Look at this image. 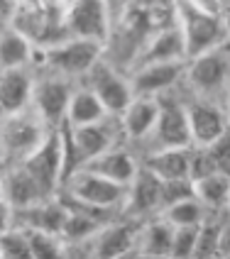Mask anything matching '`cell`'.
<instances>
[{
    "instance_id": "31",
    "label": "cell",
    "mask_w": 230,
    "mask_h": 259,
    "mask_svg": "<svg viewBox=\"0 0 230 259\" xmlns=\"http://www.w3.org/2000/svg\"><path fill=\"white\" fill-rule=\"evenodd\" d=\"M194 196V186H191V179H176V181H162V208L172 205V203L181 201ZM162 213V210H159Z\"/></svg>"
},
{
    "instance_id": "29",
    "label": "cell",
    "mask_w": 230,
    "mask_h": 259,
    "mask_svg": "<svg viewBox=\"0 0 230 259\" xmlns=\"http://www.w3.org/2000/svg\"><path fill=\"white\" fill-rule=\"evenodd\" d=\"M196 237H199V228H174L169 259H194Z\"/></svg>"
},
{
    "instance_id": "7",
    "label": "cell",
    "mask_w": 230,
    "mask_h": 259,
    "mask_svg": "<svg viewBox=\"0 0 230 259\" xmlns=\"http://www.w3.org/2000/svg\"><path fill=\"white\" fill-rule=\"evenodd\" d=\"M47 135L49 127L32 110V105L13 115H0V159L5 164L22 161L42 144Z\"/></svg>"
},
{
    "instance_id": "15",
    "label": "cell",
    "mask_w": 230,
    "mask_h": 259,
    "mask_svg": "<svg viewBox=\"0 0 230 259\" xmlns=\"http://www.w3.org/2000/svg\"><path fill=\"white\" fill-rule=\"evenodd\" d=\"M162 210V181L144 166L137 169L135 179L128 184L123 213L132 220H147Z\"/></svg>"
},
{
    "instance_id": "14",
    "label": "cell",
    "mask_w": 230,
    "mask_h": 259,
    "mask_svg": "<svg viewBox=\"0 0 230 259\" xmlns=\"http://www.w3.org/2000/svg\"><path fill=\"white\" fill-rule=\"evenodd\" d=\"M169 61H186V49H184V39L181 32L176 27V20L162 25L155 29L147 39L142 42L140 52L135 54L130 69L135 66H144V64H169Z\"/></svg>"
},
{
    "instance_id": "33",
    "label": "cell",
    "mask_w": 230,
    "mask_h": 259,
    "mask_svg": "<svg viewBox=\"0 0 230 259\" xmlns=\"http://www.w3.org/2000/svg\"><path fill=\"white\" fill-rule=\"evenodd\" d=\"M230 254V218L220 223V235H218V257Z\"/></svg>"
},
{
    "instance_id": "6",
    "label": "cell",
    "mask_w": 230,
    "mask_h": 259,
    "mask_svg": "<svg viewBox=\"0 0 230 259\" xmlns=\"http://www.w3.org/2000/svg\"><path fill=\"white\" fill-rule=\"evenodd\" d=\"M25 171L34 179L47 198H54L61 191L64 176H66V144H64V125L49 130L42 144L20 161Z\"/></svg>"
},
{
    "instance_id": "43",
    "label": "cell",
    "mask_w": 230,
    "mask_h": 259,
    "mask_svg": "<svg viewBox=\"0 0 230 259\" xmlns=\"http://www.w3.org/2000/svg\"><path fill=\"white\" fill-rule=\"evenodd\" d=\"M225 3H228V5H230V0H225Z\"/></svg>"
},
{
    "instance_id": "46",
    "label": "cell",
    "mask_w": 230,
    "mask_h": 259,
    "mask_svg": "<svg viewBox=\"0 0 230 259\" xmlns=\"http://www.w3.org/2000/svg\"><path fill=\"white\" fill-rule=\"evenodd\" d=\"M228 42H230V39H228Z\"/></svg>"
},
{
    "instance_id": "21",
    "label": "cell",
    "mask_w": 230,
    "mask_h": 259,
    "mask_svg": "<svg viewBox=\"0 0 230 259\" xmlns=\"http://www.w3.org/2000/svg\"><path fill=\"white\" fill-rule=\"evenodd\" d=\"M174 228L162 215L142 220V228L137 232V252L142 259H167L172 252Z\"/></svg>"
},
{
    "instance_id": "10",
    "label": "cell",
    "mask_w": 230,
    "mask_h": 259,
    "mask_svg": "<svg viewBox=\"0 0 230 259\" xmlns=\"http://www.w3.org/2000/svg\"><path fill=\"white\" fill-rule=\"evenodd\" d=\"M79 83H84V86L91 88V91L96 93V98L103 103L105 113H108V115H115V117L123 115V110H125L130 105V101L135 98L132 86H130V76L123 73L120 69H115L113 64L105 61V59H101Z\"/></svg>"
},
{
    "instance_id": "20",
    "label": "cell",
    "mask_w": 230,
    "mask_h": 259,
    "mask_svg": "<svg viewBox=\"0 0 230 259\" xmlns=\"http://www.w3.org/2000/svg\"><path fill=\"white\" fill-rule=\"evenodd\" d=\"M137 232L132 223H105L101 230L96 232L91 242V257L93 259H110L118 257L128 249H137Z\"/></svg>"
},
{
    "instance_id": "45",
    "label": "cell",
    "mask_w": 230,
    "mask_h": 259,
    "mask_svg": "<svg viewBox=\"0 0 230 259\" xmlns=\"http://www.w3.org/2000/svg\"><path fill=\"white\" fill-rule=\"evenodd\" d=\"M0 27H3V25H0Z\"/></svg>"
},
{
    "instance_id": "42",
    "label": "cell",
    "mask_w": 230,
    "mask_h": 259,
    "mask_svg": "<svg viewBox=\"0 0 230 259\" xmlns=\"http://www.w3.org/2000/svg\"><path fill=\"white\" fill-rule=\"evenodd\" d=\"M218 259H230V254H223V257H218Z\"/></svg>"
},
{
    "instance_id": "26",
    "label": "cell",
    "mask_w": 230,
    "mask_h": 259,
    "mask_svg": "<svg viewBox=\"0 0 230 259\" xmlns=\"http://www.w3.org/2000/svg\"><path fill=\"white\" fill-rule=\"evenodd\" d=\"M159 215L164 218L172 228H199L208 218V210L196 201V196H188V198H181V201L162 208Z\"/></svg>"
},
{
    "instance_id": "11",
    "label": "cell",
    "mask_w": 230,
    "mask_h": 259,
    "mask_svg": "<svg viewBox=\"0 0 230 259\" xmlns=\"http://www.w3.org/2000/svg\"><path fill=\"white\" fill-rule=\"evenodd\" d=\"M73 81L57 76V73H37L34 71V88H32V110L42 117V122L49 130H57L64 125L69 96L73 91Z\"/></svg>"
},
{
    "instance_id": "30",
    "label": "cell",
    "mask_w": 230,
    "mask_h": 259,
    "mask_svg": "<svg viewBox=\"0 0 230 259\" xmlns=\"http://www.w3.org/2000/svg\"><path fill=\"white\" fill-rule=\"evenodd\" d=\"M206 149H208V154H211V159H213V164H216L218 171L230 176V127L218 137L216 142L208 144Z\"/></svg>"
},
{
    "instance_id": "13",
    "label": "cell",
    "mask_w": 230,
    "mask_h": 259,
    "mask_svg": "<svg viewBox=\"0 0 230 259\" xmlns=\"http://www.w3.org/2000/svg\"><path fill=\"white\" fill-rule=\"evenodd\" d=\"M186 117H188V132H191V144L194 147H208L230 127L225 108L220 103L203 101V98L186 101Z\"/></svg>"
},
{
    "instance_id": "8",
    "label": "cell",
    "mask_w": 230,
    "mask_h": 259,
    "mask_svg": "<svg viewBox=\"0 0 230 259\" xmlns=\"http://www.w3.org/2000/svg\"><path fill=\"white\" fill-rule=\"evenodd\" d=\"M61 20L66 34L76 39H88L105 47L113 34L110 0H71L61 10Z\"/></svg>"
},
{
    "instance_id": "41",
    "label": "cell",
    "mask_w": 230,
    "mask_h": 259,
    "mask_svg": "<svg viewBox=\"0 0 230 259\" xmlns=\"http://www.w3.org/2000/svg\"><path fill=\"white\" fill-rule=\"evenodd\" d=\"M225 213H228V218H230V196H228V205H225Z\"/></svg>"
},
{
    "instance_id": "35",
    "label": "cell",
    "mask_w": 230,
    "mask_h": 259,
    "mask_svg": "<svg viewBox=\"0 0 230 259\" xmlns=\"http://www.w3.org/2000/svg\"><path fill=\"white\" fill-rule=\"evenodd\" d=\"M15 10H17V8H15L13 0H0V25H8V22H10Z\"/></svg>"
},
{
    "instance_id": "18",
    "label": "cell",
    "mask_w": 230,
    "mask_h": 259,
    "mask_svg": "<svg viewBox=\"0 0 230 259\" xmlns=\"http://www.w3.org/2000/svg\"><path fill=\"white\" fill-rule=\"evenodd\" d=\"M34 88V66L0 71V115H13L29 108Z\"/></svg>"
},
{
    "instance_id": "44",
    "label": "cell",
    "mask_w": 230,
    "mask_h": 259,
    "mask_svg": "<svg viewBox=\"0 0 230 259\" xmlns=\"http://www.w3.org/2000/svg\"><path fill=\"white\" fill-rule=\"evenodd\" d=\"M0 198H3V196H0Z\"/></svg>"
},
{
    "instance_id": "40",
    "label": "cell",
    "mask_w": 230,
    "mask_h": 259,
    "mask_svg": "<svg viewBox=\"0 0 230 259\" xmlns=\"http://www.w3.org/2000/svg\"><path fill=\"white\" fill-rule=\"evenodd\" d=\"M225 22H228V27H230V8H228V13H225Z\"/></svg>"
},
{
    "instance_id": "22",
    "label": "cell",
    "mask_w": 230,
    "mask_h": 259,
    "mask_svg": "<svg viewBox=\"0 0 230 259\" xmlns=\"http://www.w3.org/2000/svg\"><path fill=\"white\" fill-rule=\"evenodd\" d=\"M103 117H108L103 103L96 98V93L84 83H76L69 96V105H66V115H64V125L66 127H84V125H93L101 122Z\"/></svg>"
},
{
    "instance_id": "32",
    "label": "cell",
    "mask_w": 230,
    "mask_h": 259,
    "mask_svg": "<svg viewBox=\"0 0 230 259\" xmlns=\"http://www.w3.org/2000/svg\"><path fill=\"white\" fill-rule=\"evenodd\" d=\"M181 3L191 10H196L201 15H211V17H225V13H228L225 0H181Z\"/></svg>"
},
{
    "instance_id": "39",
    "label": "cell",
    "mask_w": 230,
    "mask_h": 259,
    "mask_svg": "<svg viewBox=\"0 0 230 259\" xmlns=\"http://www.w3.org/2000/svg\"><path fill=\"white\" fill-rule=\"evenodd\" d=\"M223 108H225V113H228V120H230V91H228V96H225V101H223Z\"/></svg>"
},
{
    "instance_id": "4",
    "label": "cell",
    "mask_w": 230,
    "mask_h": 259,
    "mask_svg": "<svg viewBox=\"0 0 230 259\" xmlns=\"http://www.w3.org/2000/svg\"><path fill=\"white\" fill-rule=\"evenodd\" d=\"M61 193L64 198H69L73 203L88 205L93 210H103V213H123L125 205V191L128 186L113 184L108 179H103L98 174H93L91 169H73L71 174H66L64 184H61Z\"/></svg>"
},
{
    "instance_id": "28",
    "label": "cell",
    "mask_w": 230,
    "mask_h": 259,
    "mask_svg": "<svg viewBox=\"0 0 230 259\" xmlns=\"http://www.w3.org/2000/svg\"><path fill=\"white\" fill-rule=\"evenodd\" d=\"M0 259H32L29 257L27 230L13 225L0 235Z\"/></svg>"
},
{
    "instance_id": "24",
    "label": "cell",
    "mask_w": 230,
    "mask_h": 259,
    "mask_svg": "<svg viewBox=\"0 0 230 259\" xmlns=\"http://www.w3.org/2000/svg\"><path fill=\"white\" fill-rule=\"evenodd\" d=\"M34 54L37 49L29 44L27 37H22L10 25L0 27V71L34 66Z\"/></svg>"
},
{
    "instance_id": "9",
    "label": "cell",
    "mask_w": 230,
    "mask_h": 259,
    "mask_svg": "<svg viewBox=\"0 0 230 259\" xmlns=\"http://www.w3.org/2000/svg\"><path fill=\"white\" fill-rule=\"evenodd\" d=\"M147 152L155 149H184L191 147V132H188L186 101H179L176 96L167 93L159 96V115L152 135L147 137Z\"/></svg>"
},
{
    "instance_id": "27",
    "label": "cell",
    "mask_w": 230,
    "mask_h": 259,
    "mask_svg": "<svg viewBox=\"0 0 230 259\" xmlns=\"http://www.w3.org/2000/svg\"><path fill=\"white\" fill-rule=\"evenodd\" d=\"M29 237V257L32 259H64L66 257V242L64 237L42 230H27Z\"/></svg>"
},
{
    "instance_id": "2",
    "label": "cell",
    "mask_w": 230,
    "mask_h": 259,
    "mask_svg": "<svg viewBox=\"0 0 230 259\" xmlns=\"http://www.w3.org/2000/svg\"><path fill=\"white\" fill-rule=\"evenodd\" d=\"M184 83L191 88L194 98L220 103L230 91V42L220 49L206 52L186 61ZM223 105V103H220Z\"/></svg>"
},
{
    "instance_id": "34",
    "label": "cell",
    "mask_w": 230,
    "mask_h": 259,
    "mask_svg": "<svg viewBox=\"0 0 230 259\" xmlns=\"http://www.w3.org/2000/svg\"><path fill=\"white\" fill-rule=\"evenodd\" d=\"M13 225H15V210L0 198V235L8 228H13Z\"/></svg>"
},
{
    "instance_id": "38",
    "label": "cell",
    "mask_w": 230,
    "mask_h": 259,
    "mask_svg": "<svg viewBox=\"0 0 230 259\" xmlns=\"http://www.w3.org/2000/svg\"><path fill=\"white\" fill-rule=\"evenodd\" d=\"M69 3H71V0H44V5H49V8H57V10H64Z\"/></svg>"
},
{
    "instance_id": "5",
    "label": "cell",
    "mask_w": 230,
    "mask_h": 259,
    "mask_svg": "<svg viewBox=\"0 0 230 259\" xmlns=\"http://www.w3.org/2000/svg\"><path fill=\"white\" fill-rule=\"evenodd\" d=\"M174 20H176V27L181 32V39H184L186 61L194 57H201L206 52L220 49L230 39V27L225 17L201 15L186 8L181 0H176V5H174Z\"/></svg>"
},
{
    "instance_id": "16",
    "label": "cell",
    "mask_w": 230,
    "mask_h": 259,
    "mask_svg": "<svg viewBox=\"0 0 230 259\" xmlns=\"http://www.w3.org/2000/svg\"><path fill=\"white\" fill-rule=\"evenodd\" d=\"M0 196L13 210H25L47 201V196L40 191L34 179L25 171L20 161L5 164V169H0Z\"/></svg>"
},
{
    "instance_id": "12",
    "label": "cell",
    "mask_w": 230,
    "mask_h": 259,
    "mask_svg": "<svg viewBox=\"0 0 230 259\" xmlns=\"http://www.w3.org/2000/svg\"><path fill=\"white\" fill-rule=\"evenodd\" d=\"M186 61H169V64H144L130 69V86L135 96H149L159 98L179 88L184 81Z\"/></svg>"
},
{
    "instance_id": "3",
    "label": "cell",
    "mask_w": 230,
    "mask_h": 259,
    "mask_svg": "<svg viewBox=\"0 0 230 259\" xmlns=\"http://www.w3.org/2000/svg\"><path fill=\"white\" fill-rule=\"evenodd\" d=\"M123 127L115 115L103 117L101 122L84 125V127H66L64 125V144H66V174L84 166L93 157L103 154L115 144H120ZM66 179V176H64Z\"/></svg>"
},
{
    "instance_id": "1",
    "label": "cell",
    "mask_w": 230,
    "mask_h": 259,
    "mask_svg": "<svg viewBox=\"0 0 230 259\" xmlns=\"http://www.w3.org/2000/svg\"><path fill=\"white\" fill-rule=\"evenodd\" d=\"M103 44L66 37L64 42L54 44L34 54V66H42V71L64 76L73 83H79L98 61L103 59Z\"/></svg>"
},
{
    "instance_id": "19",
    "label": "cell",
    "mask_w": 230,
    "mask_h": 259,
    "mask_svg": "<svg viewBox=\"0 0 230 259\" xmlns=\"http://www.w3.org/2000/svg\"><path fill=\"white\" fill-rule=\"evenodd\" d=\"M84 169H91L93 174H98V176L113 181V184L128 186L130 181L135 179L137 169H140V159L135 157L128 147L115 144L110 149H105L103 154H98V157H93L91 161H86Z\"/></svg>"
},
{
    "instance_id": "37",
    "label": "cell",
    "mask_w": 230,
    "mask_h": 259,
    "mask_svg": "<svg viewBox=\"0 0 230 259\" xmlns=\"http://www.w3.org/2000/svg\"><path fill=\"white\" fill-rule=\"evenodd\" d=\"M110 259H142V254H140L137 249H128V252H123V254H118V257H110Z\"/></svg>"
},
{
    "instance_id": "23",
    "label": "cell",
    "mask_w": 230,
    "mask_h": 259,
    "mask_svg": "<svg viewBox=\"0 0 230 259\" xmlns=\"http://www.w3.org/2000/svg\"><path fill=\"white\" fill-rule=\"evenodd\" d=\"M140 166L152 171L159 181L188 179V147L184 149H155L144 152Z\"/></svg>"
},
{
    "instance_id": "36",
    "label": "cell",
    "mask_w": 230,
    "mask_h": 259,
    "mask_svg": "<svg viewBox=\"0 0 230 259\" xmlns=\"http://www.w3.org/2000/svg\"><path fill=\"white\" fill-rule=\"evenodd\" d=\"M17 10H32V8H42L44 0H13Z\"/></svg>"
},
{
    "instance_id": "25",
    "label": "cell",
    "mask_w": 230,
    "mask_h": 259,
    "mask_svg": "<svg viewBox=\"0 0 230 259\" xmlns=\"http://www.w3.org/2000/svg\"><path fill=\"white\" fill-rule=\"evenodd\" d=\"M191 186H194L196 201L208 210V215L211 213H225L228 196H230V176H225V174H220V171H213V174L201 176V179H194Z\"/></svg>"
},
{
    "instance_id": "17",
    "label": "cell",
    "mask_w": 230,
    "mask_h": 259,
    "mask_svg": "<svg viewBox=\"0 0 230 259\" xmlns=\"http://www.w3.org/2000/svg\"><path fill=\"white\" fill-rule=\"evenodd\" d=\"M157 115H159V98L135 96L128 108L123 110V115H118L125 142L132 144L147 142V137L152 135V130L157 125Z\"/></svg>"
}]
</instances>
